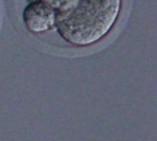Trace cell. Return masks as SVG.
Wrapping results in <instances>:
<instances>
[{"instance_id":"cell-1","label":"cell","mask_w":157,"mask_h":141,"mask_svg":"<svg viewBox=\"0 0 157 141\" xmlns=\"http://www.w3.org/2000/svg\"><path fill=\"white\" fill-rule=\"evenodd\" d=\"M122 10V0H79L65 11H56L55 30L74 47H89L110 34Z\"/></svg>"},{"instance_id":"cell-2","label":"cell","mask_w":157,"mask_h":141,"mask_svg":"<svg viewBox=\"0 0 157 141\" xmlns=\"http://www.w3.org/2000/svg\"><path fill=\"white\" fill-rule=\"evenodd\" d=\"M22 20L31 34H43L55 30L56 11L38 0H33L23 8Z\"/></svg>"},{"instance_id":"cell-3","label":"cell","mask_w":157,"mask_h":141,"mask_svg":"<svg viewBox=\"0 0 157 141\" xmlns=\"http://www.w3.org/2000/svg\"><path fill=\"white\" fill-rule=\"evenodd\" d=\"M30 2H33V0H30ZM38 2L44 3V4L50 6L55 11H65V10H69L70 7H73L79 0H38Z\"/></svg>"}]
</instances>
